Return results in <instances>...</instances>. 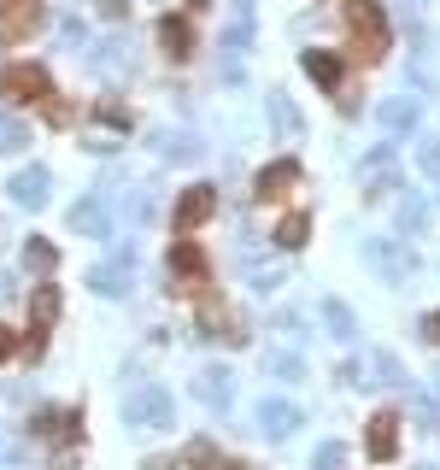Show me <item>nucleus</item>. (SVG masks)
Returning <instances> with one entry per match:
<instances>
[{
  "mask_svg": "<svg viewBox=\"0 0 440 470\" xmlns=\"http://www.w3.org/2000/svg\"><path fill=\"white\" fill-rule=\"evenodd\" d=\"M211 212H218V194H211V189H188V194H182V206H176V235L200 230Z\"/></svg>",
  "mask_w": 440,
  "mask_h": 470,
  "instance_id": "20e7f679",
  "label": "nucleus"
},
{
  "mask_svg": "<svg viewBox=\"0 0 440 470\" xmlns=\"http://www.w3.org/2000/svg\"><path fill=\"white\" fill-rule=\"evenodd\" d=\"M171 270H176V277H182V282H176V289H182V294H194L200 282H206V253H200V247H194V241H188V235H182V241L171 247Z\"/></svg>",
  "mask_w": 440,
  "mask_h": 470,
  "instance_id": "7ed1b4c3",
  "label": "nucleus"
},
{
  "mask_svg": "<svg viewBox=\"0 0 440 470\" xmlns=\"http://www.w3.org/2000/svg\"><path fill=\"white\" fill-rule=\"evenodd\" d=\"M306 230H311V218L294 212V218H282V224H276V241H282V247H299V241H306Z\"/></svg>",
  "mask_w": 440,
  "mask_h": 470,
  "instance_id": "1a4fd4ad",
  "label": "nucleus"
},
{
  "mask_svg": "<svg viewBox=\"0 0 440 470\" xmlns=\"http://www.w3.org/2000/svg\"><path fill=\"white\" fill-rule=\"evenodd\" d=\"M12 353H18V336H12V329H6V324H0V365H6V358H12Z\"/></svg>",
  "mask_w": 440,
  "mask_h": 470,
  "instance_id": "9b49d317",
  "label": "nucleus"
},
{
  "mask_svg": "<svg viewBox=\"0 0 440 470\" xmlns=\"http://www.w3.org/2000/svg\"><path fill=\"white\" fill-rule=\"evenodd\" d=\"M294 182H299V165H294V159H282V165L259 171V201H282Z\"/></svg>",
  "mask_w": 440,
  "mask_h": 470,
  "instance_id": "423d86ee",
  "label": "nucleus"
},
{
  "mask_svg": "<svg viewBox=\"0 0 440 470\" xmlns=\"http://www.w3.org/2000/svg\"><path fill=\"white\" fill-rule=\"evenodd\" d=\"M54 318H59V289H54V282H42L35 300H30V324L35 329H54Z\"/></svg>",
  "mask_w": 440,
  "mask_h": 470,
  "instance_id": "0eeeda50",
  "label": "nucleus"
},
{
  "mask_svg": "<svg viewBox=\"0 0 440 470\" xmlns=\"http://www.w3.org/2000/svg\"><path fill=\"white\" fill-rule=\"evenodd\" d=\"M188 6H194V12H206V6H211V0H188Z\"/></svg>",
  "mask_w": 440,
  "mask_h": 470,
  "instance_id": "ddd939ff",
  "label": "nucleus"
},
{
  "mask_svg": "<svg viewBox=\"0 0 440 470\" xmlns=\"http://www.w3.org/2000/svg\"><path fill=\"white\" fill-rule=\"evenodd\" d=\"M30 265H35V270H47V265H54V247L35 241V247H30Z\"/></svg>",
  "mask_w": 440,
  "mask_h": 470,
  "instance_id": "9d476101",
  "label": "nucleus"
},
{
  "mask_svg": "<svg viewBox=\"0 0 440 470\" xmlns=\"http://www.w3.org/2000/svg\"><path fill=\"white\" fill-rule=\"evenodd\" d=\"M394 424H399L394 412H382V417L370 424V453H376V459H387V453H394Z\"/></svg>",
  "mask_w": 440,
  "mask_h": 470,
  "instance_id": "6e6552de",
  "label": "nucleus"
},
{
  "mask_svg": "<svg viewBox=\"0 0 440 470\" xmlns=\"http://www.w3.org/2000/svg\"><path fill=\"white\" fill-rule=\"evenodd\" d=\"M423 336H429V341H440V312L429 318V324H423Z\"/></svg>",
  "mask_w": 440,
  "mask_h": 470,
  "instance_id": "f8f14e48",
  "label": "nucleus"
},
{
  "mask_svg": "<svg viewBox=\"0 0 440 470\" xmlns=\"http://www.w3.org/2000/svg\"><path fill=\"white\" fill-rule=\"evenodd\" d=\"M0 89H6L18 106H47V101H54V77H47L42 65H24V59H18V65H6Z\"/></svg>",
  "mask_w": 440,
  "mask_h": 470,
  "instance_id": "f03ea898",
  "label": "nucleus"
},
{
  "mask_svg": "<svg viewBox=\"0 0 440 470\" xmlns=\"http://www.w3.org/2000/svg\"><path fill=\"white\" fill-rule=\"evenodd\" d=\"M159 47H165V59H188V54H194V30H188V18H159Z\"/></svg>",
  "mask_w": 440,
  "mask_h": 470,
  "instance_id": "39448f33",
  "label": "nucleus"
},
{
  "mask_svg": "<svg viewBox=\"0 0 440 470\" xmlns=\"http://www.w3.org/2000/svg\"><path fill=\"white\" fill-rule=\"evenodd\" d=\"M341 18H347V35H352V54H358L364 65L387 59V47H394V30H387V18H382V0H347Z\"/></svg>",
  "mask_w": 440,
  "mask_h": 470,
  "instance_id": "f257e3e1",
  "label": "nucleus"
}]
</instances>
